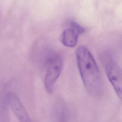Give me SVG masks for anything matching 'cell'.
<instances>
[{
  "label": "cell",
  "mask_w": 122,
  "mask_h": 122,
  "mask_svg": "<svg viewBox=\"0 0 122 122\" xmlns=\"http://www.w3.org/2000/svg\"><path fill=\"white\" fill-rule=\"evenodd\" d=\"M6 102L20 122H30L27 111L15 94L8 92L6 95Z\"/></svg>",
  "instance_id": "277c9868"
},
{
  "label": "cell",
  "mask_w": 122,
  "mask_h": 122,
  "mask_svg": "<svg viewBox=\"0 0 122 122\" xmlns=\"http://www.w3.org/2000/svg\"><path fill=\"white\" fill-rule=\"evenodd\" d=\"M108 79L118 97L121 99L122 91V74L120 66L113 61L108 62L105 66Z\"/></svg>",
  "instance_id": "3957f363"
},
{
  "label": "cell",
  "mask_w": 122,
  "mask_h": 122,
  "mask_svg": "<svg viewBox=\"0 0 122 122\" xmlns=\"http://www.w3.org/2000/svg\"><path fill=\"white\" fill-rule=\"evenodd\" d=\"M80 34L74 29L71 27L67 28L62 31L61 35V42L66 47H74L77 45Z\"/></svg>",
  "instance_id": "5b68a950"
},
{
  "label": "cell",
  "mask_w": 122,
  "mask_h": 122,
  "mask_svg": "<svg viewBox=\"0 0 122 122\" xmlns=\"http://www.w3.org/2000/svg\"><path fill=\"white\" fill-rule=\"evenodd\" d=\"M77 66L83 85L89 93H98L101 90L102 79L97 64L91 52L85 46L76 51Z\"/></svg>",
  "instance_id": "6da1fadb"
},
{
  "label": "cell",
  "mask_w": 122,
  "mask_h": 122,
  "mask_svg": "<svg viewBox=\"0 0 122 122\" xmlns=\"http://www.w3.org/2000/svg\"><path fill=\"white\" fill-rule=\"evenodd\" d=\"M0 122H10V118L7 112L4 111L0 114Z\"/></svg>",
  "instance_id": "52a82bcc"
},
{
  "label": "cell",
  "mask_w": 122,
  "mask_h": 122,
  "mask_svg": "<svg viewBox=\"0 0 122 122\" xmlns=\"http://www.w3.org/2000/svg\"><path fill=\"white\" fill-rule=\"evenodd\" d=\"M70 24L71 27L76 30L77 31H78V32L80 34L84 32V31H85L84 28L83 27H82V26H81L80 24H79L77 22L71 20L70 22Z\"/></svg>",
  "instance_id": "8992f818"
},
{
  "label": "cell",
  "mask_w": 122,
  "mask_h": 122,
  "mask_svg": "<svg viewBox=\"0 0 122 122\" xmlns=\"http://www.w3.org/2000/svg\"><path fill=\"white\" fill-rule=\"evenodd\" d=\"M63 66V60L60 55L54 56L49 61L44 78V86L48 93L53 92L55 83L62 70Z\"/></svg>",
  "instance_id": "7a4b0ae2"
}]
</instances>
